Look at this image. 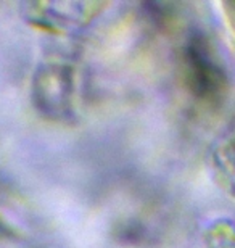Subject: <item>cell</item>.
Masks as SVG:
<instances>
[{"instance_id":"6da1fadb","label":"cell","mask_w":235,"mask_h":248,"mask_svg":"<svg viewBox=\"0 0 235 248\" xmlns=\"http://www.w3.org/2000/svg\"><path fill=\"white\" fill-rule=\"evenodd\" d=\"M209 50L202 44H193L187 50L188 79L193 91L202 97H213L221 92L224 74L221 68L209 57Z\"/></svg>"},{"instance_id":"7a4b0ae2","label":"cell","mask_w":235,"mask_h":248,"mask_svg":"<svg viewBox=\"0 0 235 248\" xmlns=\"http://www.w3.org/2000/svg\"><path fill=\"white\" fill-rule=\"evenodd\" d=\"M234 8H235V5H234ZM234 16H235V12H234Z\"/></svg>"}]
</instances>
